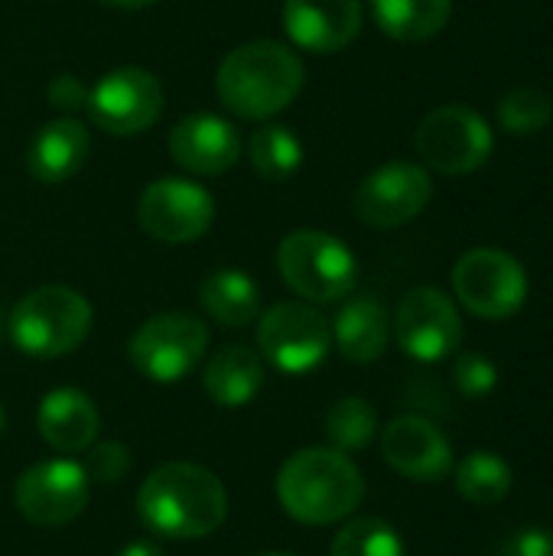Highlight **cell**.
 I'll return each mask as SVG.
<instances>
[{"instance_id": "10", "label": "cell", "mask_w": 553, "mask_h": 556, "mask_svg": "<svg viewBox=\"0 0 553 556\" xmlns=\"http://www.w3.org/2000/svg\"><path fill=\"white\" fill-rule=\"evenodd\" d=\"M163 85L153 72L124 65L98 78V85L88 94V117L114 134V137H134L156 124L163 114Z\"/></svg>"}, {"instance_id": "30", "label": "cell", "mask_w": 553, "mask_h": 556, "mask_svg": "<svg viewBox=\"0 0 553 556\" xmlns=\"http://www.w3.org/2000/svg\"><path fill=\"white\" fill-rule=\"evenodd\" d=\"M127 469H130V453H127V446H121V443H101V446H95V450L88 453V459H85L88 479H91V482H101V485L121 482V479L127 476Z\"/></svg>"}, {"instance_id": "22", "label": "cell", "mask_w": 553, "mask_h": 556, "mask_svg": "<svg viewBox=\"0 0 553 556\" xmlns=\"http://www.w3.org/2000/svg\"><path fill=\"white\" fill-rule=\"evenodd\" d=\"M199 303L215 323H222L228 329L251 326L261 316V290H257V283L244 270H231V267L215 270V274H209L202 280Z\"/></svg>"}, {"instance_id": "7", "label": "cell", "mask_w": 553, "mask_h": 556, "mask_svg": "<svg viewBox=\"0 0 553 556\" xmlns=\"http://www.w3.org/2000/svg\"><path fill=\"white\" fill-rule=\"evenodd\" d=\"M205 349H209L205 323L179 309L150 316L127 342L130 365L156 384H173L186 378L205 358Z\"/></svg>"}, {"instance_id": "8", "label": "cell", "mask_w": 553, "mask_h": 556, "mask_svg": "<svg viewBox=\"0 0 553 556\" xmlns=\"http://www.w3.org/2000/svg\"><path fill=\"white\" fill-rule=\"evenodd\" d=\"M453 293L473 316L502 323L525 306L528 274L502 248H473L453 267Z\"/></svg>"}, {"instance_id": "20", "label": "cell", "mask_w": 553, "mask_h": 556, "mask_svg": "<svg viewBox=\"0 0 553 556\" xmlns=\"http://www.w3.org/2000/svg\"><path fill=\"white\" fill-rule=\"evenodd\" d=\"M388 339H391V319L375 296L349 300L332 323V342L339 345L342 358L355 365L378 362L388 349Z\"/></svg>"}, {"instance_id": "33", "label": "cell", "mask_w": 553, "mask_h": 556, "mask_svg": "<svg viewBox=\"0 0 553 556\" xmlns=\"http://www.w3.org/2000/svg\"><path fill=\"white\" fill-rule=\"evenodd\" d=\"M121 556H166L156 544H150V541H134V544H127Z\"/></svg>"}, {"instance_id": "23", "label": "cell", "mask_w": 553, "mask_h": 556, "mask_svg": "<svg viewBox=\"0 0 553 556\" xmlns=\"http://www.w3.org/2000/svg\"><path fill=\"white\" fill-rule=\"evenodd\" d=\"M453 0H372V16L398 42H424L443 33Z\"/></svg>"}, {"instance_id": "25", "label": "cell", "mask_w": 553, "mask_h": 556, "mask_svg": "<svg viewBox=\"0 0 553 556\" xmlns=\"http://www.w3.org/2000/svg\"><path fill=\"white\" fill-rule=\"evenodd\" d=\"M248 160L264 182H287L303 163V143L290 127L264 124L248 140Z\"/></svg>"}, {"instance_id": "21", "label": "cell", "mask_w": 553, "mask_h": 556, "mask_svg": "<svg viewBox=\"0 0 553 556\" xmlns=\"http://www.w3.org/2000/svg\"><path fill=\"white\" fill-rule=\"evenodd\" d=\"M202 388L218 407H248L264 388V358L248 345H225L205 365Z\"/></svg>"}, {"instance_id": "1", "label": "cell", "mask_w": 553, "mask_h": 556, "mask_svg": "<svg viewBox=\"0 0 553 556\" xmlns=\"http://www.w3.org/2000/svg\"><path fill=\"white\" fill-rule=\"evenodd\" d=\"M140 521L173 541H202L228 518V492L215 472L196 463H163L137 492Z\"/></svg>"}, {"instance_id": "28", "label": "cell", "mask_w": 553, "mask_h": 556, "mask_svg": "<svg viewBox=\"0 0 553 556\" xmlns=\"http://www.w3.org/2000/svg\"><path fill=\"white\" fill-rule=\"evenodd\" d=\"M332 556H404L398 531L381 518H355L332 538Z\"/></svg>"}, {"instance_id": "31", "label": "cell", "mask_w": 553, "mask_h": 556, "mask_svg": "<svg viewBox=\"0 0 553 556\" xmlns=\"http://www.w3.org/2000/svg\"><path fill=\"white\" fill-rule=\"evenodd\" d=\"M46 94H49V104H52V108H59V111H85V108H88V94H91V88H88L81 78H75V75H68V72H62V75H55V78L49 81Z\"/></svg>"}, {"instance_id": "32", "label": "cell", "mask_w": 553, "mask_h": 556, "mask_svg": "<svg viewBox=\"0 0 553 556\" xmlns=\"http://www.w3.org/2000/svg\"><path fill=\"white\" fill-rule=\"evenodd\" d=\"M499 556H553V531L548 528H521L502 541Z\"/></svg>"}, {"instance_id": "27", "label": "cell", "mask_w": 553, "mask_h": 556, "mask_svg": "<svg viewBox=\"0 0 553 556\" xmlns=\"http://www.w3.org/2000/svg\"><path fill=\"white\" fill-rule=\"evenodd\" d=\"M553 117L551 94L538 85H518L499 101V124L515 137L541 134Z\"/></svg>"}, {"instance_id": "4", "label": "cell", "mask_w": 553, "mask_h": 556, "mask_svg": "<svg viewBox=\"0 0 553 556\" xmlns=\"http://www.w3.org/2000/svg\"><path fill=\"white\" fill-rule=\"evenodd\" d=\"M91 303L62 283H46L26 293L10 313V339L23 355L62 358L91 332Z\"/></svg>"}, {"instance_id": "15", "label": "cell", "mask_w": 553, "mask_h": 556, "mask_svg": "<svg viewBox=\"0 0 553 556\" xmlns=\"http://www.w3.org/2000/svg\"><path fill=\"white\" fill-rule=\"evenodd\" d=\"M381 456L398 476L424 485L453 472V446L447 433L420 414L394 417L381 430Z\"/></svg>"}, {"instance_id": "3", "label": "cell", "mask_w": 553, "mask_h": 556, "mask_svg": "<svg viewBox=\"0 0 553 556\" xmlns=\"http://www.w3.org/2000/svg\"><path fill=\"white\" fill-rule=\"evenodd\" d=\"M277 498L293 521L323 528L349 518L362 505L365 479L345 453L332 446H310L280 466Z\"/></svg>"}, {"instance_id": "2", "label": "cell", "mask_w": 553, "mask_h": 556, "mask_svg": "<svg viewBox=\"0 0 553 556\" xmlns=\"http://www.w3.org/2000/svg\"><path fill=\"white\" fill-rule=\"evenodd\" d=\"M303 81V59L290 46L277 39H254L222 59L215 91L231 114L244 121H267L297 101Z\"/></svg>"}, {"instance_id": "29", "label": "cell", "mask_w": 553, "mask_h": 556, "mask_svg": "<svg viewBox=\"0 0 553 556\" xmlns=\"http://www.w3.org/2000/svg\"><path fill=\"white\" fill-rule=\"evenodd\" d=\"M453 381L466 397H486L499 384V368L479 352H463L453 365Z\"/></svg>"}, {"instance_id": "36", "label": "cell", "mask_w": 553, "mask_h": 556, "mask_svg": "<svg viewBox=\"0 0 553 556\" xmlns=\"http://www.w3.org/2000/svg\"><path fill=\"white\" fill-rule=\"evenodd\" d=\"M261 556H297V554H261Z\"/></svg>"}, {"instance_id": "35", "label": "cell", "mask_w": 553, "mask_h": 556, "mask_svg": "<svg viewBox=\"0 0 553 556\" xmlns=\"http://www.w3.org/2000/svg\"><path fill=\"white\" fill-rule=\"evenodd\" d=\"M3 430H7V414H3V404H0V437H3Z\"/></svg>"}, {"instance_id": "26", "label": "cell", "mask_w": 553, "mask_h": 556, "mask_svg": "<svg viewBox=\"0 0 553 556\" xmlns=\"http://www.w3.org/2000/svg\"><path fill=\"white\" fill-rule=\"evenodd\" d=\"M326 437L339 453H359L378 437V414L365 397H342L326 414Z\"/></svg>"}, {"instance_id": "6", "label": "cell", "mask_w": 553, "mask_h": 556, "mask_svg": "<svg viewBox=\"0 0 553 556\" xmlns=\"http://www.w3.org/2000/svg\"><path fill=\"white\" fill-rule=\"evenodd\" d=\"M414 147L424 166L443 176H466L489 163L495 137L479 111L466 104H443L417 124Z\"/></svg>"}, {"instance_id": "11", "label": "cell", "mask_w": 553, "mask_h": 556, "mask_svg": "<svg viewBox=\"0 0 553 556\" xmlns=\"http://www.w3.org/2000/svg\"><path fill=\"white\" fill-rule=\"evenodd\" d=\"M137 222L150 238L163 244H189L212 228L215 199L192 179L166 176L140 192Z\"/></svg>"}, {"instance_id": "19", "label": "cell", "mask_w": 553, "mask_h": 556, "mask_svg": "<svg viewBox=\"0 0 553 556\" xmlns=\"http://www.w3.org/2000/svg\"><path fill=\"white\" fill-rule=\"evenodd\" d=\"M91 134L75 117H55L36 130V137L26 147V169L36 182L59 186L72 179L81 163L88 160Z\"/></svg>"}, {"instance_id": "16", "label": "cell", "mask_w": 553, "mask_h": 556, "mask_svg": "<svg viewBox=\"0 0 553 556\" xmlns=\"http://www.w3.org/2000/svg\"><path fill=\"white\" fill-rule=\"evenodd\" d=\"M362 0H287L284 29L293 46L329 55L342 52L362 33Z\"/></svg>"}, {"instance_id": "12", "label": "cell", "mask_w": 553, "mask_h": 556, "mask_svg": "<svg viewBox=\"0 0 553 556\" xmlns=\"http://www.w3.org/2000/svg\"><path fill=\"white\" fill-rule=\"evenodd\" d=\"M88 492L91 479L85 466L68 459H46L20 472L13 485V505L20 518L36 528H59L85 511Z\"/></svg>"}, {"instance_id": "5", "label": "cell", "mask_w": 553, "mask_h": 556, "mask_svg": "<svg viewBox=\"0 0 553 556\" xmlns=\"http://www.w3.org/2000/svg\"><path fill=\"white\" fill-rule=\"evenodd\" d=\"M284 283L310 303H339L355 290L359 264L349 244L319 228L290 231L277 248Z\"/></svg>"}, {"instance_id": "34", "label": "cell", "mask_w": 553, "mask_h": 556, "mask_svg": "<svg viewBox=\"0 0 553 556\" xmlns=\"http://www.w3.org/2000/svg\"><path fill=\"white\" fill-rule=\"evenodd\" d=\"M108 7H117V10H140V7H150L153 0H101Z\"/></svg>"}, {"instance_id": "13", "label": "cell", "mask_w": 553, "mask_h": 556, "mask_svg": "<svg viewBox=\"0 0 553 556\" xmlns=\"http://www.w3.org/2000/svg\"><path fill=\"white\" fill-rule=\"evenodd\" d=\"M433 199V179L420 163H385L355 189V218L368 228H401Z\"/></svg>"}, {"instance_id": "9", "label": "cell", "mask_w": 553, "mask_h": 556, "mask_svg": "<svg viewBox=\"0 0 553 556\" xmlns=\"http://www.w3.org/2000/svg\"><path fill=\"white\" fill-rule=\"evenodd\" d=\"M332 345L329 319L310 303H277L257 319V349L274 368L306 375L323 365Z\"/></svg>"}, {"instance_id": "18", "label": "cell", "mask_w": 553, "mask_h": 556, "mask_svg": "<svg viewBox=\"0 0 553 556\" xmlns=\"http://www.w3.org/2000/svg\"><path fill=\"white\" fill-rule=\"evenodd\" d=\"M39 437L55 450V453H85L91 450L98 430H101V414L95 401L78 391V388H55L42 397L39 414H36Z\"/></svg>"}, {"instance_id": "17", "label": "cell", "mask_w": 553, "mask_h": 556, "mask_svg": "<svg viewBox=\"0 0 553 556\" xmlns=\"http://www.w3.org/2000/svg\"><path fill=\"white\" fill-rule=\"evenodd\" d=\"M169 156L192 176H222L241 156V134L218 114H189L169 134Z\"/></svg>"}, {"instance_id": "24", "label": "cell", "mask_w": 553, "mask_h": 556, "mask_svg": "<svg viewBox=\"0 0 553 556\" xmlns=\"http://www.w3.org/2000/svg\"><path fill=\"white\" fill-rule=\"evenodd\" d=\"M512 485H515L512 466L492 450H476L463 456V463L456 466V492L476 508L505 502L512 495Z\"/></svg>"}, {"instance_id": "14", "label": "cell", "mask_w": 553, "mask_h": 556, "mask_svg": "<svg viewBox=\"0 0 553 556\" xmlns=\"http://www.w3.org/2000/svg\"><path fill=\"white\" fill-rule=\"evenodd\" d=\"M398 345L417 362H443L463 342V319L456 303L437 287L411 290L394 313Z\"/></svg>"}]
</instances>
